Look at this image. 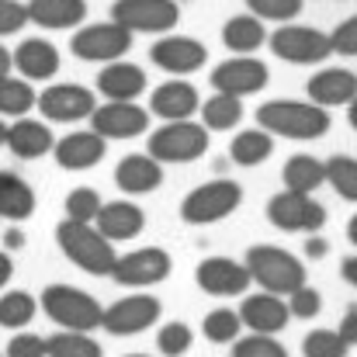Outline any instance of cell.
<instances>
[{
    "mask_svg": "<svg viewBox=\"0 0 357 357\" xmlns=\"http://www.w3.org/2000/svg\"><path fill=\"white\" fill-rule=\"evenodd\" d=\"M153 160L160 163H191L202 160L208 153V128L202 121H167L149 135V149Z\"/></svg>",
    "mask_w": 357,
    "mask_h": 357,
    "instance_id": "obj_6",
    "label": "cell"
},
{
    "mask_svg": "<svg viewBox=\"0 0 357 357\" xmlns=\"http://www.w3.org/2000/svg\"><path fill=\"white\" fill-rule=\"evenodd\" d=\"M202 108V98L195 91V84L188 80H167L149 94V112L163 121H184Z\"/></svg>",
    "mask_w": 357,
    "mask_h": 357,
    "instance_id": "obj_20",
    "label": "cell"
},
{
    "mask_svg": "<svg viewBox=\"0 0 357 357\" xmlns=\"http://www.w3.org/2000/svg\"><path fill=\"white\" fill-rule=\"evenodd\" d=\"M35 191L24 177L10 174V170H0V219L7 222H24L35 215Z\"/></svg>",
    "mask_w": 357,
    "mask_h": 357,
    "instance_id": "obj_28",
    "label": "cell"
},
{
    "mask_svg": "<svg viewBox=\"0 0 357 357\" xmlns=\"http://www.w3.org/2000/svg\"><path fill=\"white\" fill-rule=\"evenodd\" d=\"M149 59L174 73V77H188V73H198L205 63H208V49L198 42V38H188V35H167L160 38L153 49H149Z\"/></svg>",
    "mask_w": 357,
    "mask_h": 357,
    "instance_id": "obj_17",
    "label": "cell"
},
{
    "mask_svg": "<svg viewBox=\"0 0 357 357\" xmlns=\"http://www.w3.org/2000/svg\"><path fill=\"white\" fill-rule=\"evenodd\" d=\"M202 333L212 344H233L243 333V319H239L236 309H212L205 316V323H202Z\"/></svg>",
    "mask_w": 357,
    "mask_h": 357,
    "instance_id": "obj_37",
    "label": "cell"
},
{
    "mask_svg": "<svg viewBox=\"0 0 357 357\" xmlns=\"http://www.w3.org/2000/svg\"><path fill=\"white\" fill-rule=\"evenodd\" d=\"M35 108L45 115V121L70 125V121L91 119L94 108H98V98H94V91H87L80 84H52V87H45L38 94V105Z\"/></svg>",
    "mask_w": 357,
    "mask_h": 357,
    "instance_id": "obj_13",
    "label": "cell"
},
{
    "mask_svg": "<svg viewBox=\"0 0 357 357\" xmlns=\"http://www.w3.org/2000/svg\"><path fill=\"white\" fill-rule=\"evenodd\" d=\"M105 149H108V139L91 128V132H70V135H63L52 146V156H56V163L63 170H91V167H98L105 160Z\"/></svg>",
    "mask_w": 357,
    "mask_h": 357,
    "instance_id": "obj_19",
    "label": "cell"
},
{
    "mask_svg": "<svg viewBox=\"0 0 357 357\" xmlns=\"http://www.w3.org/2000/svg\"><path fill=\"white\" fill-rule=\"evenodd\" d=\"M271 52L284 63H295V66H316V63H326L333 56V45H330V35L319 28L281 24L271 35Z\"/></svg>",
    "mask_w": 357,
    "mask_h": 357,
    "instance_id": "obj_7",
    "label": "cell"
},
{
    "mask_svg": "<svg viewBox=\"0 0 357 357\" xmlns=\"http://www.w3.org/2000/svg\"><path fill=\"white\" fill-rule=\"evenodd\" d=\"M115 184L125 195H149L163 184V163L149 153H128L115 167Z\"/></svg>",
    "mask_w": 357,
    "mask_h": 357,
    "instance_id": "obj_22",
    "label": "cell"
},
{
    "mask_svg": "<svg viewBox=\"0 0 357 357\" xmlns=\"http://www.w3.org/2000/svg\"><path fill=\"white\" fill-rule=\"evenodd\" d=\"M257 125L271 135L281 139H298V142H312L323 139L330 132V112L312 105V101H291V98H278L257 108Z\"/></svg>",
    "mask_w": 357,
    "mask_h": 357,
    "instance_id": "obj_1",
    "label": "cell"
},
{
    "mask_svg": "<svg viewBox=\"0 0 357 357\" xmlns=\"http://www.w3.org/2000/svg\"><path fill=\"white\" fill-rule=\"evenodd\" d=\"M3 246H7V250H21V246H24V233H21V229H7V233H3Z\"/></svg>",
    "mask_w": 357,
    "mask_h": 357,
    "instance_id": "obj_51",
    "label": "cell"
},
{
    "mask_svg": "<svg viewBox=\"0 0 357 357\" xmlns=\"http://www.w3.org/2000/svg\"><path fill=\"white\" fill-rule=\"evenodd\" d=\"M42 312L63 326V330H77V333H91V330H101V319H105V305L84 291V288H73V284H49L42 291Z\"/></svg>",
    "mask_w": 357,
    "mask_h": 357,
    "instance_id": "obj_4",
    "label": "cell"
},
{
    "mask_svg": "<svg viewBox=\"0 0 357 357\" xmlns=\"http://www.w3.org/2000/svg\"><path fill=\"white\" fill-rule=\"evenodd\" d=\"M101 195L94 191V188H73L70 195H66V219H73V222H94L98 219V212H101Z\"/></svg>",
    "mask_w": 357,
    "mask_h": 357,
    "instance_id": "obj_38",
    "label": "cell"
},
{
    "mask_svg": "<svg viewBox=\"0 0 357 357\" xmlns=\"http://www.w3.org/2000/svg\"><path fill=\"white\" fill-rule=\"evenodd\" d=\"M128 357H153V354H128Z\"/></svg>",
    "mask_w": 357,
    "mask_h": 357,
    "instance_id": "obj_56",
    "label": "cell"
},
{
    "mask_svg": "<svg viewBox=\"0 0 357 357\" xmlns=\"http://www.w3.org/2000/svg\"><path fill=\"white\" fill-rule=\"evenodd\" d=\"M35 312H38V302H35V295H28L24 288L0 295V326H3V330H21V326H28V323L35 319Z\"/></svg>",
    "mask_w": 357,
    "mask_h": 357,
    "instance_id": "obj_34",
    "label": "cell"
},
{
    "mask_svg": "<svg viewBox=\"0 0 357 357\" xmlns=\"http://www.w3.org/2000/svg\"><path fill=\"white\" fill-rule=\"evenodd\" d=\"M243 205V188L229 177H215L202 188H195L184 202H181V219L188 226H212L229 219Z\"/></svg>",
    "mask_w": 357,
    "mask_h": 357,
    "instance_id": "obj_5",
    "label": "cell"
},
{
    "mask_svg": "<svg viewBox=\"0 0 357 357\" xmlns=\"http://www.w3.org/2000/svg\"><path fill=\"white\" fill-rule=\"evenodd\" d=\"M250 278L260 284V291H271V295H291L295 288L305 284V264L281 250V246H271V243H257L246 250L243 257Z\"/></svg>",
    "mask_w": 357,
    "mask_h": 357,
    "instance_id": "obj_3",
    "label": "cell"
},
{
    "mask_svg": "<svg viewBox=\"0 0 357 357\" xmlns=\"http://www.w3.org/2000/svg\"><path fill=\"white\" fill-rule=\"evenodd\" d=\"M347 239L357 246V215H351V222H347Z\"/></svg>",
    "mask_w": 357,
    "mask_h": 357,
    "instance_id": "obj_54",
    "label": "cell"
},
{
    "mask_svg": "<svg viewBox=\"0 0 357 357\" xmlns=\"http://www.w3.org/2000/svg\"><path fill=\"white\" fill-rule=\"evenodd\" d=\"M49 357H105L101 344L91 333H77V330H59L45 340Z\"/></svg>",
    "mask_w": 357,
    "mask_h": 357,
    "instance_id": "obj_35",
    "label": "cell"
},
{
    "mask_svg": "<svg viewBox=\"0 0 357 357\" xmlns=\"http://www.w3.org/2000/svg\"><path fill=\"white\" fill-rule=\"evenodd\" d=\"M70 49L84 63H115V59H121L132 49V31L121 28L119 21L87 24V28H77L73 31Z\"/></svg>",
    "mask_w": 357,
    "mask_h": 357,
    "instance_id": "obj_9",
    "label": "cell"
},
{
    "mask_svg": "<svg viewBox=\"0 0 357 357\" xmlns=\"http://www.w3.org/2000/svg\"><path fill=\"white\" fill-rule=\"evenodd\" d=\"M112 21H119L132 35H163L181 21V7L177 0H115Z\"/></svg>",
    "mask_w": 357,
    "mask_h": 357,
    "instance_id": "obj_10",
    "label": "cell"
},
{
    "mask_svg": "<svg viewBox=\"0 0 357 357\" xmlns=\"http://www.w3.org/2000/svg\"><path fill=\"white\" fill-rule=\"evenodd\" d=\"M3 142H7V125L0 121V146H3Z\"/></svg>",
    "mask_w": 357,
    "mask_h": 357,
    "instance_id": "obj_55",
    "label": "cell"
},
{
    "mask_svg": "<svg viewBox=\"0 0 357 357\" xmlns=\"http://www.w3.org/2000/svg\"><path fill=\"white\" fill-rule=\"evenodd\" d=\"M191 344H195V333H191V326H184V323H167V326H160V333H156V347H160V354H167V357L188 354Z\"/></svg>",
    "mask_w": 357,
    "mask_h": 357,
    "instance_id": "obj_42",
    "label": "cell"
},
{
    "mask_svg": "<svg viewBox=\"0 0 357 357\" xmlns=\"http://www.w3.org/2000/svg\"><path fill=\"white\" fill-rule=\"evenodd\" d=\"M146 91V73L135 63H105V70L98 73V94L108 101H135Z\"/></svg>",
    "mask_w": 357,
    "mask_h": 357,
    "instance_id": "obj_25",
    "label": "cell"
},
{
    "mask_svg": "<svg viewBox=\"0 0 357 357\" xmlns=\"http://www.w3.org/2000/svg\"><path fill=\"white\" fill-rule=\"evenodd\" d=\"M212 91L219 94H233V98H250V94H260L271 80L267 73V63H260L257 56H233L226 63H219L212 70Z\"/></svg>",
    "mask_w": 357,
    "mask_h": 357,
    "instance_id": "obj_12",
    "label": "cell"
},
{
    "mask_svg": "<svg viewBox=\"0 0 357 357\" xmlns=\"http://www.w3.org/2000/svg\"><path fill=\"white\" fill-rule=\"evenodd\" d=\"M347 121H351V128L357 132V98L351 101V105H347Z\"/></svg>",
    "mask_w": 357,
    "mask_h": 357,
    "instance_id": "obj_53",
    "label": "cell"
},
{
    "mask_svg": "<svg viewBox=\"0 0 357 357\" xmlns=\"http://www.w3.org/2000/svg\"><path fill=\"white\" fill-rule=\"evenodd\" d=\"M239 319L250 333H281L291 319L288 312V302L281 295H271V291H257V295H246L243 305H239Z\"/></svg>",
    "mask_w": 357,
    "mask_h": 357,
    "instance_id": "obj_18",
    "label": "cell"
},
{
    "mask_svg": "<svg viewBox=\"0 0 357 357\" xmlns=\"http://www.w3.org/2000/svg\"><path fill=\"white\" fill-rule=\"evenodd\" d=\"M91 128L105 139H135L149 132V112L139 108L135 101H108L94 108Z\"/></svg>",
    "mask_w": 357,
    "mask_h": 357,
    "instance_id": "obj_16",
    "label": "cell"
},
{
    "mask_svg": "<svg viewBox=\"0 0 357 357\" xmlns=\"http://www.w3.org/2000/svg\"><path fill=\"white\" fill-rule=\"evenodd\" d=\"M202 125L208 128V132H229V128H236L239 119H243V101L233 98V94H212L208 101H202Z\"/></svg>",
    "mask_w": 357,
    "mask_h": 357,
    "instance_id": "obj_32",
    "label": "cell"
},
{
    "mask_svg": "<svg viewBox=\"0 0 357 357\" xmlns=\"http://www.w3.org/2000/svg\"><path fill=\"white\" fill-rule=\"evenodd\" d=\"M340 278H344L351 288H357V253L354 257H344V264H340Z\"/></svg>",
    "mask_w": 357,
    "mask_h": 357,
    "instance_id": "obj_49",
    "label": "cell"
},
{
    "mask_svg": "<svg viewBox=\"0 0 357 357\" xmlns=\"http://www.w3.org/2000/svg\"><path fill=\"white\" fill-rule=\"evenodd\" d=\"M10 59L24 80H49L59 73V49L45 38H24L10 52Z\"/></svg>",
    "mask_w": 357,
    "mask_h": 357,
    "instance_id": "obj_23",
    "label": "cell"
},
{
    "mask_svg": "<svg viewBox=\"0 0 357 357\" xmlns=\"http://www.w3.org/2000/svg\"><path fill=\"white\" fill-rule=\"evenodd\" d=\"M267 222L281 233H319L326 226V208L302 191H281L267 202Z\"/></svg>",
    "mask_w": 357,
    "mask_h": 357,
    "instance_id": "obj_8",
    "label": "cell"
},
{
    "mask_svg": "<svg viewBox=\"0 0 357 357\" xmlns=\"http://www.w3.org/2000/svg\"><path fill=\"white\" fill-rule=\"evenodd\" d=\"M10 70H14L10 49H3V45H0V80H3V77H10Z\"/></svg>",
    "mask_w": 357,
    "mask_h": 357,
    "instance_id": "obj_52",
    "label": "cell"
},
{
    "mask_svg": "<svg viewBox=\"0 0 357 357\" xmlns=\"http://www.w3.org/2000/svg\"><path fill=\"white\" fill-rule=\"evenodd\" d=\"M222 42L226 49H233L236 56H253L264 42H267V31H264V21L253 17V14H236L222 24Z\"/></svg>",
    "mask_w": 357,
    "mask_h": 357,
    "instance_id": "obj_29",
    "label": "cell"
},
{
    "mask_svg": "<svg viewBox=\"0 0 357 357\" xmlns=\"http://www.w3.org/2000/svg\"><path fill=\"white\" fill-rule=\"evenodd\" d=\"M28 21L49 31H66V28H80V21L87 17V0H28Z\"/></svg>",
    "mask_w": 357,
    "mask_h": 357,
    "instance_id": "obj_27",
    "label": "cell"
},
{
    "mask_svg": "<svg viewBox=\"0 0 357 357\" xmlns=\"http://www.w3.org/2000/svg\"><path fill=\"white\" fill-rule=\"evenodd\" d=\"M195 281L205 295H215V298H229V295H243L250 288V271L246 264H239L233 257H205L198 267H195Z\"/></svg>",
    "mask_w": 357,
    "mask_h": 357,
    "instance_id": "obj_15",
    "label": "cell"
},
{
    "mask_svg": "<svg viewBox=\"0 0 357 357\" xmlns=\"http://www.w3.org/2000/svg\"><path fill=\"white\" fill-rule=\"evenodd\" d=\"M14 278V260L7 250H0V288H7V281Z\"/></svg>",
    "mask_w": 357,
    "mask_h": 357,
    "instance_id": "obj_50",
    "label": "cell"
},
{
    "mask_svg": "<svg viewBox=\"0 0 357 357\" xmlns=\"http://www.w3.org/2000/svg\"><path fill=\"white\" fill-rule=\"evenodd\" d=\"M233 357H288V351L267 333H250L233 340Z\"/></svg>",
    "mask_w": 357,
    "mask_h": 357,
    "instance_id": "obj_41",
    "label": "cell"
},
{
    "mask_svg": "<svg viewBox=\"0 0 357 357\" xmlns=\"http://www.w3.org/2000/svg\"><path fill=\"white\" fill-rule=\"evenodd\" d=\"M156 319H160V298L139 291L105 309L101 330H108L112 337H135V333H146Z\"/></svg>",
    "mask_w": 357,
    "mask_h": 357,
    "instance_id": "obj_14",
    "label": "cell"
},
{
    "mask_svg": "<svg viewBox=\"0 0 357 357\" xmlns=\"http://www.w3.org/2000/svg\"><path fill=\"white\" fill-rule=\"evenodd\" d=\"M302 3L305 0H246L253 17H260V21H284V24L302 14Z\"/></svg>",
    "mask_w": 357,
    "mask_h": 357,
    "instance_id": "obj_40",
    "label": "cell"
},
{
    "mask_svg": "<svg viewBox=\"0 0 357 357\" xmlns=\"http://www.w3.org/2000/svg\"><path fill=\"white\" fill-rule=\"evenodd\" d=\"M17 160H38L45 153H52L56 139L49 132L45 121H35V119H14V125H7V142H3Z\"/></svg>",
    "mask_w": 357,
    "mask_h": 357,
    "instance_id": "obj_24",
    "label": "cell"
},
{
    "mask_svg": "<svg viewBox=\"0 0 357 357\" xmlns=\"http://www.w3.org/2000/svg\"><path fill=\"white\" fill-rule=\"evenodd\" d=\"M319 309H323V295L316 288H309V284H302V288H295L288 295V312L295 319H316Z\"/></svg>",
    "mask_w": 357,
    "mask_h": 357,
    "instance_id": "obj_43",
    "label": "cell"
},
{
    "mask_svg": "<svg viewBox=\"0 0 357 357\" xmlns=\"http://www.w3.org/2000/svg\"><path fill=\"white\" fill-rule=\"evenodd\" d=\"M56 243H59L63 257L70 264H77L80 271H87L94 278H112L115 260H119V250H115V243L105 236L94 222L63 219L56 226Z\"/></svg>",
    "mask_w": 357,
    "mask_h": 357,
    "instance_id": "obj_2",
    "label": "cell"
},
{
    "mask_svg": "<svg viewBox=\"0 0 357 357\" xmlns=\"http://www.w3.org/2000/svg\"><path fill=\"white\" fill-rule=\"evenodd\" d=\"M174 271V257L160 246H139L132 253H121L115 260L112 278L121 288H153L160 281H167Z\"/></svg>",
    "mask_w": 357,
    "mask_h": 357,
    "instance_id": "obj_11",
    "label": "cell"
},
{
    "mask_svg": "<svg viewBox=\"0 0 357 357\" xmlns=\"http://www.w3.org/2000/svg\"><path fill=\"white\" fill-rule=\"evenodd\" d=\"M271 153H274V135L264 132V128H243L229 142V156H233V163H239V167H257Z\"/></svg>",
    "mask_w": 357,
    "mask_h": 357,
    "instance_id": "obj_31",
    "label": "cell"
},
{
    "mask_svg": "<svg viewBox=\"0 0 357 357\" xmlns=\"http://www.w3.org/2000/svg\"><path fill=\"white\" fill-rule=\"evenodd\" d=\"M94 226L112 239V243H125V239L142 236V229H146V212H142L139 205H132V202H108V205H101Z\"/></svg>",
    "mask_w": 357,
    "mask_h": 357,
    "instance_id": "obj_26",
    "label": "cell"
},
{
    "mask_svg": "<svg viewBox=\"0 0 357 357\" xmlns=\"http://www.w3.org/2000/svg\"><path fill=\"white\" fill-rule=\"evenodd\" d=\"M305 91H309V101L326 108V112L340 108V105H351L357 98V73L344 70V66H326L309 80Z\"/></svg>",
    "mask_w": 357,
    "mask_h": 357,
    "instance_id": "obj_21",
    "label": "cell"
},
{
    "mask_svg": "<svg viewBox=\"0 0 357 357\" xmlns=\"http://www.w3.org/2000/svg\"><path fill=\"white\" fill-rule=\"evenodd\" d=\"M326 184L344 198V202H357V160L354 156H330L326 160Z\"/></svg>",
    "mask_w": 357,
    "mask_h": 357,
    "instance_id": "obj_36",
    "label": "cell"
},
{
    "mask_svg": "<svg viewBox=\"0 0 357 357\" xmlns=\"http://www.w3.org/2000/svg\"><path fill=\"white\" fill-rule=\"evenodd\" d=\"M340 337H344V344L347 347H357V305H351L347 312H344V319H340V330H337Z\"/></svg>",
    "mask_w": 357,
    "mask_h": 357,
    "instance_id": "obj_47",
    "label": "cell"
},
{
    "mask_svg": "<svg viewBox=\"0 0 357 357\" xmlns=\"http://www.w3.org/2000/svg\"><path fill=\"white\" fill-rule=\"evenodd\" d=\"M330 45H333V52H340V56H357V14H351L347 21H340V24L330 31Z\"/></svg>",
    "mask_w": 357,
    "mask_h": 357,
    "instance_id": "obj_45",
    "label": "cell"
},
{
    "mask_svg": "<svg viewBox=\"0 0 357 357\" xmlns=\"http://www.w3.org/2000/svg\"><path fill=\"white\" fill-rule=\"evenodd\" d=\"M3 354L7 357H49V347H45V337H38V333H14Z\"/></svg>",
    "mask_w": 357,
    "mask_h": 357,
    "instance_id": "obj_44",
    "label": "cell"
},
{
    "mask_svg": "<svg viewBox=\"0 0 357 357\" xmlns=\"http://www.w3.org/2000/svg\"><path fill=\"white\" fill-rule=\"evenodd\" d=\"M28 24V7L21 0H0V35H17Z\"/></svg>",
    "mask_w": 357,
    "mask_h": 357,
    "instance_id": "obj_46",
    "label": "cell"
},
{
    "mask_svg": "<svg viewBox=\"0 0 357 357\" xmlns=\"http://www.w3.org/2000/svg\"><path fill=\"white\" fill-rule=\"evenodd\" d=\"M347 344L337 330H312L302 340V354L305 357H347Z\"/></svg>",
    "mask_w": 357,
    "mask_h": 357,
    "instance_id": "obj_39",
    "label": "cell"
},
{
    "mask_svg": "<svg viewBox=\"0 0 357 357\" xmlns=\"http://www.w3.org/2000/svg\"><path fill=\"white\" fill-rule=\"evenodd\" d=\"M305 253L312 257V260H319V257H326L330 253V243L323 236H309V243H305Z\"/></svg>",
    "mask_w": 357,
    "mask_h": 357,
    "instance_id": "obj_48",
    "label": "cell"
},
{
    "mask_svg": "<svg viewBox=\"0 0 357 357\" xmlns=\"http://www.w3.org/2000/svg\"><path fill=\"white\" fill-rule=\"evenodd\" d=\"M281 181L288 191H302V195H312L323 181H326V163L309 156V153H295L284 170H281Z\"/></svg>",
    "mask_w": 357,
    "mask_h": 357,
    "instance_id": "obj_30",
    "label": "cell"
},
{
    "mask_svg": "<svg viewBox=\"0 0 357 357\" xmlns=\"http://www.w3.org/2000/svg\"><path fill=\"white\" fill-rule=\"evenodd\" d=\"M35 105H38V94L31 80H21V77L0 80V119H24Z\"/></svg>",
    "mask_w": 357,
    "mask_h": 357,
    "instance_id": "obj_33",
    "label": "cell"
}]
</instances>
